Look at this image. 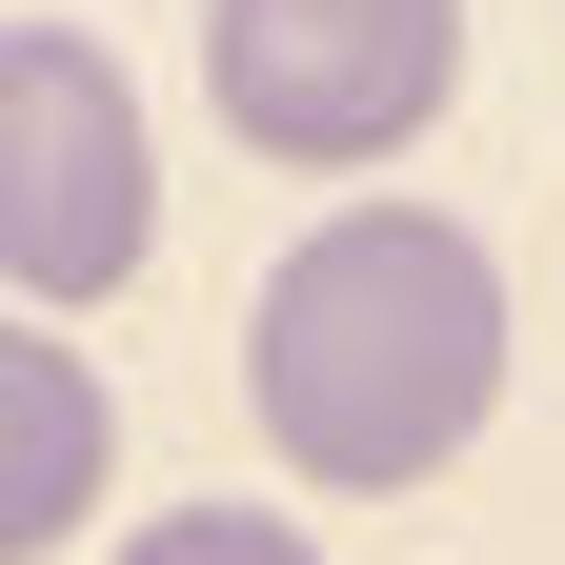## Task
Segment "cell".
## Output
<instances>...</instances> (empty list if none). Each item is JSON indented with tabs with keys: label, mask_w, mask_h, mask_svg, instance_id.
<instances>
[{
	"label": "cell",
	"mask_w": 565,
	"mask_h": 565,
	"mask_svg": "<svg viewBox=\"0 0 565 565\" xmlns=\"http://www.w3.org/2000/svg\"><path fill=\"white\" fill-rule=\"evenodd\" d=\"M243 404L343 505L465 465L484 404H505V263H484V223H445V202H323L243 303Z\"/></svg>",
	"instance_id": "6da1fadb"
},
{
	"label": "cell",
	"mask_w": 565,
	"mask_h": 565,
	"mask_svg": "<svg viewBox=\"0 0 565 565\" xmlns=\"http://www.w3.org/2000/svg\"><path fill=\"white\" fill-rule=\"evenodd\" d=\"M202 102L243 162L364 182L465 102V0H202Z\"/></svg>",
	"instance_id": "7a4b0ae2"
},
{
	"label": "cell",
	"mask_w": 565,
	"mask_h": 565,
	"mask_svg": "<svg viewBox=\"0 0 565 565\" xmlns=\"http://www.w3.org/2000/svg\"><path fill=\"white\" fill-rule=\"evenodd\" d=\"M162 243V141L102 21H0V282L21 303H121Z\"/></svg>",
	"instance_id": "3957f363"
},
{
	"label": "cell",
	"mask_w": 565,
	"mask_h": 565,
	"mask_svg": "<svg viewBox=\"0 0 565 565\" xmlns=\"http://www.w3.org/2000/svg\"><path fill=\"white\" fill-rule=\"evenodd\" d=\"M102 465H121V384H102L61 323H0V565L82 545Z\"/></svg>",
	"instance_id": "277c9868"
},
{
	"label": "cell",
	"mask_w": 565,
	"mask_h": 565,
	"mask_svg": "<svg viewBox=\"0 0 565 565\" xmlns=\"http://www.w3.org/2000/svg\"><path fill=\"white\" fill-rule=\"evenodd\" d=\"M121 565H323L282 505H162V525H121Z\"/></svg>",
	"instance_id": "5b68a950"
}]
</instances>
